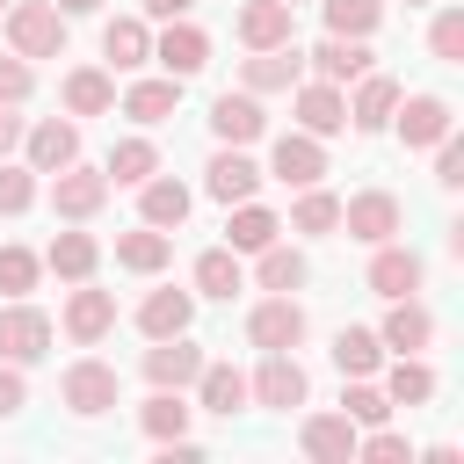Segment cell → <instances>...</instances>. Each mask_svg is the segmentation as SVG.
Masks as SVG:
<instances>
[{"mask_svg":"<svg viewBox=\"0 0 464 464\" xmlns=\"http://www.w3.org/2000/svg\"><path fill=\"white\" fill-rule=\"evenodd\" d=\"M7 44H14V58H58L65 51V14L51 0H22V7H7Z\"/></svg>","mask_w":464,"mask_h":464,"instance_id":"obj_1","label":"cell"},{"mask_svg":"<svg viewBox=\"0 0 464 464\" xmlns=\"http://www.w3.org/2000/svg\"><path fill=\"white\" fill-rule=\"evenodd\" d=\"M304 392H312V377H304V362L290 355V348H261V370H254V384H246V399H261V406H304Z\"/></svg>","mask_w":464,"mask_h":464,"instance_id":"obj_2","label":"cell"},{"mask_svg":"<svg viewBox=\"0 0 464 464\" xmlns=\"http://www.w3.org/2000/svg\"><path fill=\"white\" fill-rule=\"evenodd\" d=\"M246 341H254V348H297V341H304V304H297L290 290L261 297V304L246 312Z\"/></svg>","mask_w":464,"mask_h":464,"instance_id":"obj_3","label":"cell"},{"mask_svg":"<svg viewBox=\"0 0 464 464\" xmlns=\"http://www.w3.org/2000/svg\"><path fill=\"white\" fill-rule=\"evenodd\" d=\"M58 399H65L80 420H94V413H109V406H116V370H109V362H94V355H80V362L58 377Z\"/></svg>","mask_w":464,"mask_h":464,"instance_id":"obj_4","label":"cell"},{"mask_svg":"<svg viewBox=\"0 0 464 464\" xmlns=\"http://www.w3.org/2000/svg\"><path fill=\"white\" fill-rule=\"evenodd\" d=\"M102 203H109V174H94V167H80V160L51 174V210H58V218L80 225V218H94Z\"/></svg>","mask_w":464,"mask_h":464,"instance_id":"obj_5","label":"cell"},{"mask_svg":"<svg viewBox=\"0 0 464 464\" xmlns=\"http://www.w3.org/2000/svg\"><path fill=\"white\" fill-rule=\"evenodd\" d=\"M341 225H348V239H362V246H384V239L399 232V196H392V188H362V196L341 203Z\"/></svg>","mask_w":464,"mask_h":464,"instance_id":"obj_6","label":"cell"},{"mask_svg":"<svg viewBox=\"0 0 464 464\" xmlns=\"http://www.w3.org/2000/svg\"><path fill=\"white\" fill-rule=\"evenodd\" d=\"M268 174H276V181H290V188H312V181L326 174V145H319L312 130H283V138H276V152H268Z\"/></svg>","mask_w":464,"mask_h":464,"instance_id":"obj_7","label":"cell"},{"mask_svg":"<svg viewBox=\"0 0 464 464\" xmlns=\"http://www.w3.org/2000/svg\"><path fill=\"white\" fill-rule=\"evenodd\" d=\"M210 355L188 341V334H167V341H152L145 348V377L160 384V392H181V384H196V370H203Z\"/></svg>","mask_w":464,"mask_h":464,"instance_id":"obj_8","label":"cell"},{"mask_svg":"<svg viewBox=\"0 0 464 464\" xmlns=\"http://www.w3.org/2000/svg\"><path fill=\"white\" fill-rule=\"evenodd\" d=\"M290 102H297V123H304L312 138L348 130V102H341V87H334V80H297V87H290Z\"/></svg>","mask_w":464,"mask_h":464,"instance_id":"obj_9","label":"cell"},{"mask_svg":"<svg viewBox=\"0 0 464 464\" xmlns=\"http://www.w3.org/2000/svg\"><path fill=\"white\" fill-rule=\"evenodd\" d=\"M297 442H304L312 464H355V420L348 413H304Z\"/></svg>","mask_w":464,"mask_h":464,"instance_id":"obj_10","label":"cell"},{"mask_svg":"<svg viewBox=\"0 0 464 464\" xmlns=\"http://www.w3.org/2000/svg\"><path fill=\"white\" fill-rule=\"evenodd\" d=\"M239 44H246V51L297 44V14H290V0H246V7H239Z\"/></svg>","mask_w":464,"mask_h":464,"instance_id":"obj_11","label":"cell"},{"mask_svg":"<svg viewBox=\"0 0 464 464\" xmlns=\"http://www.w3.org/2000/svg\"><path fill=\"white\" fill-rule=\"evenodd\" d=\"M152 58H160V65H167L174 80H196V72L210 65V36H203V29H196V22L181 14V22H167V36L152 44Z\"/></svg>","mask_w":464,"mask_h":464,"instance_id":"obj_12","label":"cell"},{"mask_svg":"<svg viewBox=\"0 0 464 464\" xmlns=\"http://www.w3.org/2000/svg\"><path fill=\"white\" fill-rule=\"evenodd\" d=\"M392 123H399V138L420 152V145H435V138H450V102L442 94H399V109H392Z\"/></svg>","mask_w":464,"mask_h":464,"instance_id":"obj_13","label":"cell"},{"mask_svg":"<svg viewBox=\"0 0 464 464\" xmlns=\"http://www.w3.org/2000/svg\"><path fill=\"white\" fill-rule=\"evenodd\" d=\"M22 145H29V167H36V174H58V167H72V160H80V123L44 116L36 130H22Z\"/></svg>","mask_w":464,"mask_h":464,"instance_id":"obj_14","label":"cell"},{"mask_svg":"<svg viewBox=\"0 0 464 464\" xmlns=\"http://www.w3.org/2000/svg\"><path fill=\"white\" fill-rule=\"evenodd\" d=\"M44 348H51V319L36 304H7L0 312V355L7 362H36Z\"/></svg>","mask_w":464,"mask_h":464,"instance_id":"obj_15","label":"cell"},{"mask_svg":"<svg viewBox=\"0 0 464 464\" xmlns=\"http://www.w3.org/2000/svg\"><path fill=\"white\" fill-rule=\"evenodd\" d=\"M109 326H116V297H109V290H94V283H80V290L65 297V334H72L80 348H94Z\"/></svg>","mask_w":464,"mask_h":464,"instance_id":"obj_16","label":"cell"},{"mask_svg":"<svg viewBox=\"0 0 464 464\" xmlns=\"http://www.w3.org/2000/svg\"><path fill=\"white\" fill-rule=\"evenodd\" d=\"M297 72H304V58H297V44H276V51H254V58L239 65V80H246V94H283V87H297Z\"/></svg>","mask_w":464,"mask_h":464,"instance_id":"obj_17","label":"cell"},{"mask_svg":"<svg viewBox=\"0 0 464 464\" xmlns=\"http://www.w3.org/2000/svg\"><path fill=\"white\" fill-rule=\"evenodd\" d=\"M392 109H399V80L370 65V72L355 80V102H348V123H355V130H384V123H392Z\"/></svg>","mask_w":464,"mask_h":464,"instance_id":"obj_18","label":"cell"},{"mask_svg":"<svg viewBox=\"0 0 464 464\" xmlns=\"http://www.w3.org/2000/svg\"><path fill=\"white\" fill-rule=\"evenodd\" d=\"M210 130H218V145H254L268 130V116H261L254 94H218L210 102Z\"/></svg>","mask_w":464,"mask_h":464,"instance_id":"obj_19","label":"cell"},{"mask_svg":"<svg viewBox=\"0 0 464 464\" xmlns=\"http://www.w3.org/2000/svg\"><path fill=\"white\" fill-rule=\"evenodd\" d=\"M203 188H210L218 203H246V196L261 188V167H254V160H246L239 145H225V152H218V160L203 167Z\"/></svg>","mask_w":464,"mask_h":464,"instance_id":"obj_20","label":"cell"},{"mask_svg":"<svg viewBox=\"0 0 464 464\" xmlns=\"http://www.w3.org/2000/svg\"><path fill=\"white\" fill-rule=\"evenodd\" d=\"M420 276H428V268H420V254H406V246H392V239L370 254V290H377V297H413V290H420Z\"/></svg>","mask_w":464,"mask_h":464,"instance_id":"obj_21","label":"cell"},{"mask_svg":"<svg viewBox=\"0 0 464 464\" xmlns=\"http://www.w3.org/2000/svg\"><path fill=\"white\" fill-rule=\"evenodd\" d=\"M312 72H319V80H334V87L362 80V72H370V36H326V44L312 51Z\"/></svg>","mask_w":464,"mask_h":464,"instance_id":"obj_22","label":"cell"},{"mask_svg":"<svg viewBox=\"0 0 464 464\" xmlns=\"http://www.w3.org/2000/svg\"><path fill=\"white\" fill-rule=\"evenodd\" d=\"M188 319H196V297H188V290H152V297L138 304V334H145V341L188 334Z\"/></svg>","mask_w":464,"mask_h":464,"instance_id":"obj_23","label":"cell"},{"mask_svg":"<svg viewBox=\"0 0 464 464\" xmlns=\"http://www.w3.org/2000/svg\"><path fill=\"white\" fill-rule=\"evenodd\" d=\"M102 58H109L116 72H138V65L152 58V36H145V22H138V14H116V22H102Z\"/></svg>","mask_w":464,"mask_h":464,"instance_id":"obj_24","label":"cell"},{"mask_svg":"<svg viewBox=\"0 0 464 464\" xmlns=\"http://www.w3.org/2000/svg\"><path fill=\"white\" fill-rule=\"evenodd\" d=\"M116 261H123L130 276H160V268L174 261V239H167L160 225H138V232H116Z\"/></svg>","mask_w":464,"mask_h":464,"instance_id":"obj_25","label":"cell"},{"mask_svg":"<svg viewBox=\"0 0 464 464\" xmlns=\"http://www.w3.org/2000/svg\"><path fill=\"white\" fill-rule=\"evenodd\" d=\"M384 348H399V355H420L428 341H435V319H428V304H413V297H392V319H384V334H377Z\"/></svg>","mask_w":464,"mask_h":464,"instance_id":"obj_26","label":"cell"},{"mask_svg":"<svg viewBox=\"0 0 464 464\" xmlns=\"http://www.w3.org/2000/svg\"><path fill=\"white\" fill-rule=\"evenodd\" d=\"M196 399H203V413H225V420H232V413L246 406V377H239L232 362H203V370H196Z\"/></svg>","mask_w":464,"mask_h":464,"instance_id":"obj_27","label":"cell"},{"mask_svg":"<svg viewBox=\"0 0 464 464\" xmlns=\"http://www.w3.org/2000/svg\"><path fill=\"white\" fill-rule=\"evenodd\" d=\"M58 94H65V109H72V116H102V109L116 102V80H109L102 65H72Z\"/></svg>","mask_w":464,"mask_h":464,"instance_id":"obj_28","label":"cell"},{"mask_svg":"<svg viewBox=\"0 0 464 464\" xmlns=\"http://www.w3.org/2000/svg\"><path fill=\"white\" fill-rule=\"evenodd\" d=\"M188 203H196V196H188L181 181H160V174H145V181H138V210H145V225H160V232H167V225H181V218H188Z\"/></svg>","mask_w":464,"mask_h":464,"instance_id":"obj_29","label":"cell"},{"mask_svg":"<svg viewBox=\"0 0 464 464\" xmlns=\"http://www.w3.org/2000/svg\"><path fill=\"white\" fill-rule=\"evenodd\" d=\"M174 102H181V80H174V72H167V80H138V87L123 94V116H130V123H167Z\"/></svg>","mask_w":464,"mask_h":464,"instance_id":"obj_30","label":"cell"},{"mask_svg":"<svg viewBox=\"0 0 464 464\" xmlns=\"http://www.w3.org/2000/svg\"><path fill=\"white\" fill-rule=\"evenodd\" d=\"M94 261H102V246H94L87 232H58V239H51V254H44V268H51V276H65V283H87V276H94Z\"/></svg>","mask_w":464,"mask_h":464,"instance_id":"obj_31","label":"cell"},{"mask_svg":"<svg viewBox=\"0 0 464 464\" xmlns=\"http://www.w3.org/2000/svg\"><path fill=\"white\" fill-rule=\"evenodd\" d=\"M377 362H384V341H377L370 326H341V334H334V370H341V377H370Z\"/></svg>","mask_w":464,"mask_h":464,"instance_id":"obj_32","label":"cell"},{"mask_svg":"<svg viewBox=\"0 0 464 464\" xmlns=\"http://www.w3.org/2000/svg\"><path fill=\"white\" fill-rule=\"evenodd\" d=\"M188 413H196V406H181V392H160V384H152V399L138 406V428H145L152 442H174V435H188Z\"/></svg>","mask_w":464,"mask_h":464,"instance_id":"obj_33","label":"cell"},{"mask_svg":"<svg viewBox=\"0 0 464 464\" xmlns=\"http://www.w3.org/2000/svg\"><path fill=\"white\" fill-rule=\"evenodd\" d=\"M384 399H392V406H428V399H435V370H428L420 355H399L392 377H384Z\"/></svg>","mask_w":464,"mask_h":464,"instance_id":"obj_34","label":"cell"},{"mask_svg":"<svg viewBox=\"0 0 464 464\" xmlns=\"http://www.w3.org/2000/svg\"><path fill=\"white\" fill-rule=\"evenodd\" d=\"M225 232H232V254H261V246H268L283 225H276V210H261V203L246 196V203L232 210V225H225Z\"/></svg>","mask_w":464,"mask_h":464,"instance_id":"obj_35","label":"cell"},{"mask_svg":"<svg viewBox=\"0 0 464 464\" xmlns=\"http://www.w3.org/2000/svg\"><path fill=\"white\" fill-rule=\"evenodd\" d=\"M102 174H109V188H116V181H123V188H138L145 174H160V152H152L145 138H123V145L109 152V167H102Z\"/></svg>","mask_w":464,"mask_h":464,"instance_id":"obj_36","label":"cell"},{"mask_svg":"<svg viewBox=\"0 0 464 464\" xmlns=\"http://www.w3.org/2000/svg\"><path fill=\"white\" fill-rule=\"evenodd\" d=\"M290 232H312V239H319V232H341V196H326V188L312 181V188L297 196V210H290Z\"/></svg>","mask_w":464,"mask_h":464,"instance_id":"obj_37","label":"cell"},{"mask_svg":"<svg viewBox=\"0 0 464 464\" xmlns=\"http://www.w3.org/2000/svg\"><path fill=\"white\" fill-rule=\"evenodd\" d=\"M246 276H239V254L232 246H210V254H196V290L203 297H232Z\"/></svg>","mask_w":464,"mask_h":464,"instance_id":"obj_38","label":"cell"},{"mask_svg":"<svg viewBox=\"0 0 464 464\" xmlns=\"http://www.w3.org/2000/svg\"><path fill=\"white\" fill-rule=\"evenodd\" d=\"M254 276H261V290H297V283H304V254H297V246H283V239H268Z\"/></svg>","mask_w":464,"mask_h":464,"instance_id":"obj_39","label":"cell"},{"mask_svg":"<svg viewBox=\"0 0 464 464\" xmlns=\"http://www.w3.org/2000/svg\"><path fill=\"white\" fill-rule=\"evenodd\" d=\"M384 22V0H326V36H370Z\"/></svg>","mask_w":464,"mask_h":464,"instance_id":"obj_40","label":"cell"},{"mask_svg":"<svg viewBox=\"0 0 464 464\" xmlns=\"http://www.w3.org/2000/svg\"><path fill=\"white\" fill-rule=\"evenodd\" d=\"M428 51H435L442 65H464V7H442V14L428 22Z\"/></svg>","mask_w":464,"mask_h":464,"instance_id":"obj_41","label":"cell"},{"mask_svg":"<svg viewBox=\"0 0 464 464\" xmlns=\"http://www.w3.org/2000/svg\"><path fill=\"white\" fill-rule=\"evenodd\" d=\"M341 413H348L355 428H377V420H392V399H384L377 384H362V377H355V384L341 392Z\"/></svg>","mask_w":464,"mask_h":464,"instance_id":"obj_42","label":"cell"},{"mask_svg":"<svg viewBox=\"0 0 464 464\" xmlns=\"http://www.w3.org/2000/svg\"><path fill=\"white\" fill-rule=\"evenodd\" d=\"M36 268H44V261H36L29 246H0V290H7V297H29V290H36Z\"/></svg>","mask_w":464,"mask_h":464,"instance_id":"obj_43","label":"cell"},{"mask_svg":"<svg viewBox=\"0 0 464 464\" xmlns=\"http://www.w3.org/2000/svg\"><path fill=\"white\" fill-rule=\"evenodd\" d=\"M36 203V167H7L0 160V218H22Z\"/></svg>","mask_w":464,"mask_h":464,"instance_id":"obj_44","label":"cell"},{"mask_svg":"<svg viewBox=\"0 0 464 464\" xmlns=\"http://www.w3.org/2000/svg\"><path fill=\"white\" fill-rule=\"evenodd\" d=\"M355 457H370V464H413V450H406V435H392L384 420H377L370 435H355Z\"/></svg>","mask_w":464,"mask_h":464,"instance_id":"obj_45","label":"cell"},{"mask_svg":"<svg viewBox=\"0 0 464 464\" xmlns=\"http://www.w3.org/2000/svg\"><path fill=\"white\" fill-rule=\"evenodd\" d=\"M29 87H36L29 80V58H0V109H22Z\"/></svg>","mask_w":464,"mask_h":464,"instance_id":"obj_46","label":"cell"},{"mask_svg":"<svg viewBox=\"0 0 464 464\" xmlns=\"http://www.w3.org/2000/svg\"><path fill=\"white\" fill-rule=\"evenodd\" d=\"M435 181H442V188H457V181H464V145H457V130H450V138H435Z\"/></svg>","mask_w":464,"mask_h":464,"instance_id":"obj_47","label":"cell"},{"mask_svg":"<svg viewBox=\"0 0 464 464\" xmlns=\"http://www.w3.org/2000/svg\"><path fill=\"white\" fill-rule=\"evenodd\" d=\"M22 406H29V384H22V362H7V355H0V420H7V413H22Z\"/></svg>","mask_w":464,"mask_h":464,"instance_id":"obj_48","label":"cell"},{"mask_svg":"<svg viewBox=\"0 0 464 464\" xmlns=\"http://www.w3.org/2000/svg\"><path fill=\"white\" fill-rule=\"evenodd\" d=\"M188 7H196V0H145V14H152V22H181Z\"/></svg>","mask_w":464,"mask_h":464,"instance_id":"obj_49","label":"cell"},{"mask_svg":"<svg viewBox=\"0 0 464 464\" xmlns=\"http://www.w3.org/2000/svg\"><path fill=\"white\" fill-rule=\"evenodd\" d=\"M14 145H22V116H14V109H0V160H7Z\"/></svg>","mask_w":464,"mask_h":464,"instance_id":"obj_50","label":"cell"},{"mask_svg":"<svg viewBox=\"0 0 464 464\" xmlns=\"http://www.w3.org/2000/svg\"><path fill=\"white\" fill-rule=\"evenodd\" d=\"M51 7H58V14H94L102 0H51Z\"/></svg>","mask_w":464,"mask_h":464,"instance_id":"obj_51","label":"cell"},{"mask_svg":"<svg viewBox=\"0 0 464 464\" xmlns=\"http://www.w3.org/2000/svg\"><path fill=\"white\" fill-rule=\"evenodd\" d=\"M406 7H428V0H406Z\"/></svg>","mask_w":464,"mask_h":464,"instance_id":"obj_52","label":"cell"},{"mask_svg":"<svg viewBox=\"0 0 464 464\" xmlns=\"http://www.w3.org/2000/svg\"><path fill=\"white\" fill-rule=\"evenodd\" d=\"M290 7H297V0H290Z\"/></svg>","mask_w":464,"mask_h":464,"instance_id":"obj_53","label":"cell"}]
</instances>
